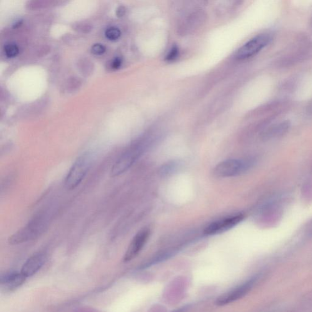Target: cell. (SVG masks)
<instances>
[{
	"label": "cell",
	"instance_id": "7",
	"mask_svg": "<svg viewBox=\"0 0 312 312\" xmlns=\"http://www.w3.org/2000/svg\"><path fill=\"white\" fill-rule=\"evenodd\" d=\"M150 236V231L148 228H144L138 232L132 240L124 254L123 261L128 262L136 258L142 251Z\"/></svg>",
	"mask_w": 312,
	"mask_h": 312
},
{
	"label": "cell",
	"instance_id": "12",
	"mask_svg": "<svg viewBox=\"0 0 312 312\" xmlns=\"http://www.w3.org/2000/svg\"><path fill=\"white\" fill-rule=\"evenodd\" d=\"M181 163L179 161H171L163 165L160 169V174L162 176H167L170 175L178 170L180 168Z\"/></svg>",
	"mask_w": 312,
	"mask_h": 312
},
{
	"label": "cell",
	"instance_id": "6",
	"mask_svg": "<svg viewBox=\"0 0 312 312\" xmlns=\"http://www.w3.org/2000/svg\"><path fill=\"white\" fill-rule=\"evenodd\" d=\"M244 218V216L243 214H239L214 221L206 227L204 229V233L207 236H214V235L223 233L237 226L243 221Z\"/></svg>",
	"mask_w": 312,
	"mask_h": 312
},
{
	"label": "cell",
	"instance_id": "3",
	"mask_svg": "<svg viewBox=\"0 0 312 312\" xmlns=\"http://www.w3.org/2000/svg\"><path fill=\"white\" fill-rule=\"evenodd\" d=\"M254 164L253 159H228L216 165L213 174L216 178H230L240 175L250 169Z\"/></svg>",
	"mask_w": 312,
	"mask_h": 312
},
{
	"label": "cell",
	"instance_id": "4",
	"mask_svg": "<svg viewBox=\"0 0 312 312\" xmlns=\"http://www.w3.org/2000/svg\"><path fill=\"white\" fill-rule=\"evenodd\" d=\"M272 41L273 36L271 34H259L246 42L238 49L236 53V58L239 60L250 58L268 46Z\"/></svg>",
	"mask_w": 312,
	"mask_h": 312
},
{
	"label": "cell",
	"instance_id": "10",
	"mask_svg": "<svg viewBox=\"0 0 312 312\" xmlns=\"http://www.w3.org/2000/svg\"><path fill=\"white\" fill-rule=\"evenodd\" d=\"M27 278L21 272H11L1 278V287L6 291H11L19 288L24 283Z\"/></svg>",
	"mask_w": 312,
	"mask_h": 312
},
{
	"label": "cell",
	"instance_id": "14",
	"mask_svg": "<svg viewBox=\"0 0 312 312\" xmlns=\"http://www.w3.org/2000/svg\"><path fill=\"white\" fill-rule=\"evenodd\" d=\"M4 52L5 54L8 57H14L19 54V49L18 47L14 44H7L4 47Z\"/></svg>",
	"mask_w": 312,
	"mask_h": 312
},
{
	"label": "cell",
	"instance_id": "5",
	"mask_svg": "<svg viewBox=\"0 0 312 312\" xmlns=\"http://www.w3.org/2000/svg\"><path fill=\"white\" fill-rule=\"evenodd\" d=\"M141 147L134 146L124 152L112 167V177H117L123 174L130 168L142 153Z\"/></svg>",
	"mask_w": 312,
	"mask_h": 312
},
{
	"label": "cell",
	"instance_id": "18",
	"mask_svg": "<svg viewBox=\"0 0 312 312\" xmlns=\"http://www.w3.org/2000/svg\"><path fill=\"white\" fill-rule=\"evenodd\" d=\"M125 13V9L123 6H120L117 10V16L118 17H122Z\"/></svg>",
	"mask_w": 312,
	"mask_h": 312
},
{
	"label": "cell",
	"instance_id": "9",
	"mask_svg": "<svg viewBox=\"0 0 312 312\" xmlns=\"http://www.w3.org/2000/svg\"><path fill=\"white\" fill-rule=\"evenodd\" d=\"M46 261V254L41 253L35 254L24 262L21 272L26 278H30L41 269Z\"/></svg>",
	"mask_w": 312,
	"mask_h": 312
},
{
	"label": "cell",
	"instance_id": "17",
	"mask_svg": "<svg viewBox=\"0 0 312 312\" xmlns=\"http://www.w3.org/2000/svg\"><path fill=\"white\" fill-rule=\"evenodd\" d=\"M122 64V60L120 57H116L113 61H112L111 63V67L112 69L114 70H117L120 68Z\"/></svg>",
	"mask_w": 312,
	"mask_h": 312
},
{
	"label": "cell",
	"instance_id": "13",
	"mask_svg": "<svg viewBox=\"0 0 312 312\" xmlns=\"http://www.w3.org/2000/svg\"><path fill=\"white\" fill-rule=\"evenodd\" d=\"M105 35L110 41H116L121 36V32L119 28L116 27H110L107 28Z\"/></svg>",
	"mask_w": 312,
	"mask_h": 312
},
{
	"label": "cell",
	"instance_id": "15",
	"mask_svg": "<svg viewBox=\"0 0 312 312\" xmlns=\"http://www.w3.org/2000/svg\"><path fill=\"white\" fill-rule=\"evenodd\" d=\"M91 51L95 55H102L106 51V47L103 45L96 44L92 47Z\"/></svg>",
	"mask_w": 312,
	"mask_h": 312
},
{
	"label": "cell",
	"instance_id": "16",
	"mask_svg": "<svg viewBox=\"0 0 312 312\" xmlns=\"http://www.w3.org/2000/svg\"><path fill=\"white\" fill-rule=\"evenodd\" d=\"M179 48L178 47L174 46L172 47L171 50L169 51L168 54L167 55L166 60L168 61H172L173 60L176 59L177 57L179 55Z\"/></svg>",
	"mask_w": 312,
	"mask_h": 312
},
{
	"label": "cell",
	"instance_id": "8",
	"mask_svg": "<svg viewBox=\"0 0 312 312\" xmlns=\"http://www.w3.org/2000/svg\"><path fill=\"white\" fill-rule=\"evenodd\" d=\"M254 280H250L238 286L231 291L219 296L216 301V304L218 306H224L243 298L251 290L253 286Z\"/></svg>",
	"mask_w": 312,
	"mask_h": 312
},
{
	"label": "cell",
	"instance_id": "1",
	"mask_svg": "<svg viewBox=\"0 0 312 312\" xmlns=\"http://www.w3.org/2000/svg\"><path fill=\"white\" fill-rule=\"evenodd\" d=\"M47 223L48 221L46 216L39 215L32 219L26 226L9 237V243L11 245H16L34 239L43 233L47 228Z\"/></svg>",
	"mask_w": 312,
	"mask_h": 312
},
{
	"label": "cell",
	"instance_id": "2",
	"mask_svg": "<svg viewBox=\"0 0 312 312\" xmlns=\"http://www.w3.org/2000/svg\"><path fill=\"white\" fill-rule=\"evenodd\" d=\"M92 159L91 153L87 152L76 160L65 179V186L67 189L73 190L81 183L91 168Z\"/></svg>",
	"mask_w": 312,
	"mask_h": 312
},
{
	"label": "cell",
	"instance_id": "11",
	"mask_svg": "<svg viewBox=\"0 0 312 312\" xmlns=\"http://www.w3.org/2000/svg\"><path fill=\"white\" fill-rule=\"evenodd\" d=\"M289 127V123L288 121H284L282 123L275 124L271 126L270 128L266 131L265 136L267 138L269 137H274L285 133L288 130Z\"/></svg>",
	"mask_w": 312,
	"mask_h": 312
}]
</instances>
